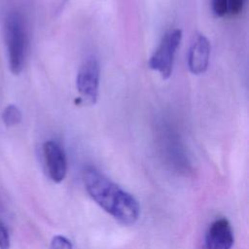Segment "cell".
<instances>
[{
    "instance_id": "cell-1",
    "label": "cell",
    "mask_w": 249,
    "mask_h": 249,
    "mask_svg": "<svg viewBox=\"0 0 249 249\" xmlns=\"http://www.w3.org/2000/svg\"><path fill=\"white\" fill-rule=\"evenodd\" d=\"M83 181L89 196L120 223L131 225L139 217L140 207L132 195L122 189L93 166H87Z\"/></svg>"
},
{
    "instance_id": "cell-2",
    "label": "cell",
    "mask_w": 249,
    "mask_h": 249,
    "mask_svg": "<svg viewBox=\"0 0 249 249\" xmlns=\"http://www.w3.org/2000/svg\"><path fill=\"white\" fill-rule=\"evenodd\" d=\"M9 66L12 73L21 72L28 48V32L24 17L18 11H11L4 23Z\"/></svg>"
},
{
    "instance_id": "cell-3",
    "label": "cell",
    "mask_w": 249,
    "mask_h": 249,
    "mask_svg": "<svg viewBox=\"0 0 249 249\" xmlns=\"http://www.w3.org/2000/svg\"><path fill=\"white\" fill-rule=\"evenodd\" d=\"M182 40V30L173 29L162 37L158 49L149 59V67L160 73L163 80H167L173 69L174 57Z\"/></svg>"
},
{
    "instance_id": "cell-4",
    "label": "cell",
    "mask_w": 249,
    "mask_h": 249,
    "mask_svg": "<svg viewBox=\"0 0 249 249\" xmlns=\"http://www.w3.org/2000/svg\"><path fill=\"white\" fill-rule=\"evenodd\" d=\"M100 67L96 58L89 57L80 66L76 76V88L80 99L88 105L95 104L99 91Z\"/></svg>"
},
{
    "instance_id": "cell-5",
    "label": "cell",
    "mask_w": 249,
    "mask_h": 249,
    "mask_svg": "<svg viewBox=\"0 0 249 249\" xmlns=\"http://www.w3.org/2000/svg\"><path fill=\"white\" fill-rule=\"evenodd\" d=\"M43 157L49 177L55 183L61 182L67 173V158L62 147L53 140L46 141Z\"/></svg>"
},
{
    "instance_id": "cell-6",
    "label": "cell",
    "mask_w": 249,
    "mask_h": 249,
    "mask_svg": "<svg viewBox=\"0 0 249 249\" xmlns=\"http://www.w3.org/2000/svg\"><path fill=\"white\" fill-rule=\"evenodd\" d=\"M233 244V232L226 218L215 220L205 234V249H231Z\"/></svg>"
},
{
    "instance_id": "cell-7",
    "label": "cell",
    "mask_w": 249,
    "mask_h": 249,
    "mask_svg": "<svg viewBox=\"0 0 249 249\" xmlns=\"http://www.w3.org/2000/svg\"><path fill=\"white\" fill-rule=\"evenodd\" d=\"M210 49L208 39L202 34L197 35L191 45L188 54V66L192 74L200 75L207 70Z\"/></svg>"
},
{
    "instance_id": "cell-8",
    "label": "cell",
    "mask_w": 249,
    "mask_h": 249,
    "mask_svg": "<svg viewBox=\"0 0 249 249\" xmlns=\"http://www.w3.org/2000/svg\"><path fill=\"white\" fill-rule=\"evenodd\" d=\"M2 119L7 126H13L21 121V113L16 105H8L3 111Z\"/></svg>"
},
{
    "instance_id": "cell-9",
    "label": "cell",
    "mask_w": 249,
    "mask_h": 249,
    "mask_svg": "<svg viewBox=\"0 0 249 249\" xmlns=\"http://www.w3.org/2000/svg\"><path fill=\"white\" fill-rule=\"evenodd\" d=\"M50 249H73V245L65 236L55 235L51 241Z\"/></svg>"
},
{
    "instance_id": "cell-10",
    "label": "cell",
    "mask_w": 249,
    "mask_h": 249,
    "mask_svg": "<svg viewBox=\"0 0 249 249\" xmlns=\"http://www.w3.org/2000/svg\"><path fill=\"white\" fill-rule=\"evenodd\" d=\"M228 9V0H212V10L217 17L225 16Z\"/></svg>"
},
{
    "instance_id": "cell-11",
    "label": "cell",
    "mask_w": 249,
    "mask_h": 249,
    "mask_svg": "<svg viewBox=\"0 0 249 249\" xmlns=\"http://www.w3.org/2000/svg\"><path fill=\"white\" fill-rule=\"evenodd\" d=\"M10 248V237L7 228L0 222V249Z\"/></svg>"
},
{
    "instance_id": "cell-12",
    "label": "cell",
    "mask_w": 249,
    "mask_h": 249,
    "mask_svg": "<svg viewBox=\"0 0 249 249\" xmlns=\"http://www.w3.org/2000/svg\"><path fill=\"white\" fill-rule=\"evenodd\" d=\"M245 0H228V8L232 15H238L241 13Z\"/></svg>"
}]
</instances>
